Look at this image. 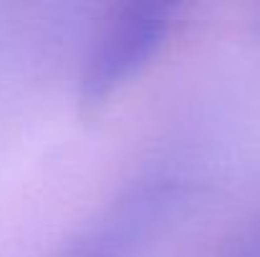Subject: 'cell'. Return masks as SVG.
I'll list each match as a JSON object with an SVG mask.
<instances>
[{
  "instance_id": "6da1fadb",
  "label": "cell",
  "mask_w": 260,
  "mask_h": 257,
  "mask_svg": "<svg viewBox=\"0 0 260 257\" xmlns=\"http://www.w3.org/2000/svg\"><path fill=\"white\" fill-rule=\"evenodd\" d=\"M177 5L132 3L116 13L93 46L81 76V101L96 106L139 74L165 46Z\"/></svg>"
}]
</instances>
